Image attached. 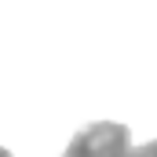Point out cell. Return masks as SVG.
Listing matches in <instances>:
<instances>
[{"mask_svg": "<svg viewBox=\"0 0 157 157\" xmlns=\"http://www.w3.org/2000/svg\"><path fill=\"white\" fill-rule=\"evenodd\" d=\"M132 146V132L117 121H95L88 128H80L70 139L62 157H124Z\"/></svg>", "mask_w": 157, "mask_h": 157, "instance_id": "obj_1", "label": "cell"}, {"mask_svg": "<svg viewBox=\"0 0 157 157\" xmlns=\"http://www.w3.org/2000/svg\"><path fill=\"white\" fill-rule=\"evenodd\" d=\"M124 157H157V139L154 143H143V146H128Z\"/></svg>", "mask_w": 157, "mask_h": 157, "instance_id": "obj_2", "label": "cell"}, {"mask_svg": "<svg viewBox=\"0 0 157 157\" xmlns=\"http://www.w3.org/2000/svg\"><path fill=\"white\" fill-rule=\"evenodd\" d=\"M0 157H11V150H4V146H0Z\"/></svg>", "mask_w": 157, "mask_h": 157, "instance_id": "obj_3", "label": "cell"}]
</instances>
